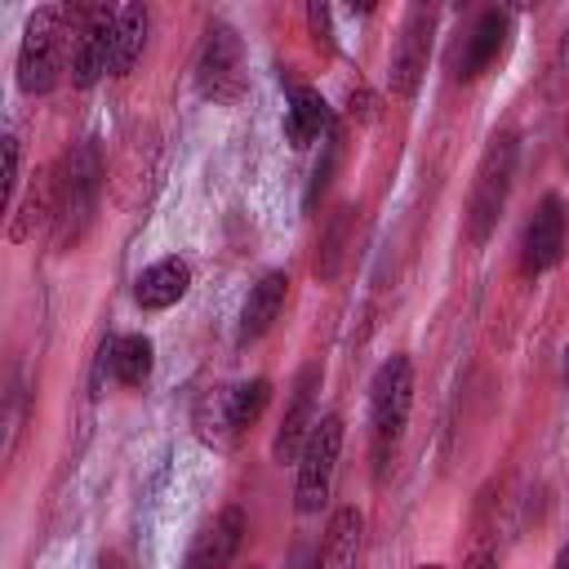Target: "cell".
<instances>
[{"instance_id":"6da1fadb","label":"cell","mask_w":569,"mask_h":569,"mask_svg":"<svg viewBox=\"0 0 569 569\" xmlns=\"http://www.w3.org/2000/svg\"><path fill=\"white\" fill-rule=\"evenodd\" d=\"M98 187H102V151L93 138L76 142L53 178V236H58V249L76 244L89 222H93V209H98Z\"/></svg>"},{"instance_id":"7a4b0ae2","label":"cell","mask_w":569,"mask_h":569,"mask_svg":"<svg viewBox=\"0 0 569 569\" xmlns=\"http://www.w3.org/2000/svg\"><path fill=\"white\" fill-rule=\"evenodd\" d=\"M409 409H413V365L409 356H391L378 365L373 373V387H369V418H373V476L382 480L396 449H400V436H405V422H409Z\"/></svg>"},{"instance_id":"3957f363","label":"cell","mask_w":569,"mask_h":569,"mask_svg":"<svg viewBox=\"0 0 569 569\" xmlns=\"http://www.w3.org/2000/svg\"><path fill=\"white\" fill-rule=\"evenodd\" d=\"M511 173H516V138L502 133L485 147L476 182H471V200H467V240L471 244H485L493 236V227L507 209V196H511Z\"/></svg>"},{"instance_id":"277c9868","label":"cell","mask_w":569,"mask_h":569,"mask_svg":"<svg viewBox=\"0 0 569 569\" xmlns=\"http://www.w3.org/2000/svg\"><path fill=\"white\" fill-rule=\"evenodd\" d=\"M338 453H342V418L338 413H325L311 427V436H307V445L298 453V480H293V507H298V516H316L329 502Z\"/></svg>"},{"instance_id":"5b68a950","label":"cell","mask_w":569,"mask_h":569,"mask_svg":"<svg viewBox=\"0 0 569 569\" xmlns=\"http://www.w3.org/2000/svg\"><path fill=\"white\" fill-rule=\"evenodd\" d=\"M62 18L67 9H36L22 27V44H18V89L22 93H49L58 84L62 71Z\"/></svg>"},{"instance_id":"8992f818","label":"cell","mask_w":569,"mask_h":569,"mask_svg":"<svg viewBox=\"0 0 569 569\" xmlns=\"http://www.w3.org/2000/svg\"><path fill=\"white\" fill-rule=\"evenodd\" d=\"M196 89L209 102H222V107L240 102L244 89H249L244 44L227 22H209V31H204V44H200V58H196Z\"/></svg>"},{"instance_id":"52a82bcc","label":"cell","mask_w":569,"mask_h":569,"mask_svg":"<svg viewBox=\"0 0 569 569\" xmlns=\"http://www.w3.org/2000/svg\"><path fill=\"white\" fill-rule=\"evenodd\" d=\"M116 13L107 4H89L76 13L71 31V84L76 89H93L107 71H111V44H116Z\"/></svg>"},{"instance_id":"ba28073f","label":"cell","mask_w":569,"mask_h":569,"mask_svg":"<svg viewBox=\"0 0 569 569\" xmlns=\"http://www.w3.org/2000/svg\"><path fill=\"white\" fill-rule=\"evenodd\" d=\"M565 240H569V209L560 196H542V204L533 209L520 236V271L525 276L551 271L565 258Z\"/></svg>"},{"instance_id":"9c48e42d","label":"cell","mask_w":569,"mask_h":569,"mask_svg":"<svg viewBox=\"0 0 569 569\" xmlns=\"http://www.w3.org/2000/svg\"><path fill=\"white\" fill-rule=\"evenodd\" d=\"M431 27H436V13L427 4H413L405 13V27L396 36V49H391V67H387V84L391 93L409 98L427 71V53H431Z\"/></svg>"},{"instance_id":"30bf717a","label":"cell","mask_w":569,"mask_h":569,"mask_svg":"<svg viewBox=\"0 0 569 569\" xmlns=\"http://www.w3.org/2000/svg\"><path fill=\"white\" fill-rule=\"evenodd\" d=\"M316 391H320V365H302L298 378H293V391H289V405H284V418L276 427V440H271V458L276 462H298L311 427H316Z\"/></svg>"},{"instance_id":"8fae6325","label":"cell","mask_w":569,"mask_h":569,"mask_svg":"<svg viewBox=\"0 0 569 569\" xmlns=\"http://www.w3.org/2000/svg\"><path fill=\"white\" fill-rule=\"evenodd\" d=\"M244 529H249L244 511H240L236 502L222 507V511L196 533V542H191L182 569H231V560H236V551H240V542H244Z\"/></svg>"},{"instance_id":"7c38bea8","label":"cell","mask_w":569,"mask_h":569,"mask_svg":"<svg viewBox=\"0 0 569 569\" xmlns=\"http://www.w3.org/2000/svg\"><path fill=\"white\" fill-rule=\"evenodd\" d=\"M507 36H511V18H507L502 9H485V13L476 18V27H471V31L462 36V44H458L453 76H458V80H476L480 71H489V67L502 58Z\"/></svg>"},{"instance_id":"4fadbf2b","label":"cell","mask_w":569,"mask_h":569,"mask_svg":"<svg viewBox=\"0 0 569 569\" xmlns=\"http://www.w3.org/2000/svg\"><path fill=\"white\" fill-rule=\"evenodd\" d=\"M187 289H191V267H187L182 258H160V262H151V267L138 271V280H133V302H138L142 311H164V307L182 302Z\"/></svg>"},{"instance_id":"5bb4252c","label":"cell","mask_w":569,"mask_h":569,"mask_svg":"<svg viewBox=\"0 0 569 569\" xmlns=\"http://www.w3.org/2000/svg\"><path fill=\"white\" fill-rule=\"evenodd\" d=\"M284 298H289V276H284V271H267V276L249 289V298H244V307H240V342L262 338V333L276 325V316L284 311Z\"/></svg>"},{"instance_id":"9a60e30c","label":"cell","mask_w":569,"mask_h":569,"mask_svg":"<svg viewBox=\"0 0 569 569\" xmlns=\"http://www.w3.org/2000/svg\"><path fill=\"white\" fill-rule=\"evenodd\" d=\"M360 533H365V516L356 507H338L329 516L320 556L311 560V569H356L360 560Z\"/></svg>"},{"instance_id":"2e32d148","label":"cell","mask_w":569,"mask_h":569,"mask_svg":"<svg viewBox=\"0 0 569 569\" xmlns=\"http://www.w3.org/2000/svg\"><path fill=\"white\" fill-rule=\"evenodd\" d=\"M329 129H333V120H329L325 98L316 89H307V84H293L289 89V107H284V138H289V147L302 151L316 138H325Z\"/></svg>"},{"instance_id":"e0dca14e","label":"cell","mask_w":569,"mask_h":569,"mask_svg":"<svg viewBox=\"0 0 569 569\" xmlns=\"http://www.w3.org/2000/svg\"><path fill=\"white\" fill-rule=\"evenodd\" d=\"M102 365H111L116 382L124 387H142L156 369V347L147 333H124L116 342H102Z\"/></svg>"},{"instance_id":"ac0fdd59","label":"cell","mask_w":569,"mask_h":569,"mask_svg":"<svg viewBox=\"0 0 569 569\" xmlns=\"http://www.w3.org/2000/svg\"><path fill=\"white\" fill-rule=\"evenodd\" d=\"M191 427L196 436L209 445V449H231L236 445V418H231V387H209L200 400H196V413H191Z\"/></svg>"},{"instance_id":"d6986e66","label":"cell","mask_w":569,"mask_h":569,"mask_svg":"<svg viewBox=\"0 0 569 569\" xmlns=\"http://www.w3.org/2000/svg\"><path fill=\"white\" fill-rule=\"evenodd\" d=\"M147 31H151V13L147 4H124L116 13V44H111V71L116 76H129L133 62L142 58L147 49Z\"/></svg>"},{"instance_id":"ffe728a7","label":"cell","mask_w":569,"mask_h":569,"mask_svg":"<svg viewBox=\"0 0 569 569\" xmlns=\"http://www.w3.org/2000/svg\"><path fill=\"white\" fill-rule=\"evenodd\" d=\"M347 236H351V204H342V209L329 218L325 236H320V249H316V276H320V280H333V276H338Z\"/></svg>"},{"instance_id":"44dd1931","label":"cell","mask_w":569,"mask_h":569,"mask_svg":"<svg viewBox=\"0 0 569 569\" xmlns=\"http://www.w3.org/2000/svg\"><path fill=\"white\" fill-rule=\"evenodd\" d=\"M267 405H271V382H267V378L236 382V387H231V418H236V431L253 427Z\"/></svg>"},{"instance_id":"7402d4cb","label":"cell","mask_w":569,"mask_h":569,"mask_svg":"<svg viewBox=\"0 0 569 569\" xmlns=\"http://www.w3.org/2000/svg\"><path fill=\"white\" fill-rule=\"evenodd\" d=\"M333 169H338V129H329L325 133V156L316 160V169H311V187H307V209L325 196V187H329V178H333Z\"/></svg>"},{"instance_id":"603a6c76","label":"cell","mask_w":569,"mask_h":569,"mask_svg":"<svg viewBox=\"0 0 569 569\" xmlns=\"http://www.w3.org/2000/svg\"><path fill=\"white\" fill-rule=\"evenodd\" d=\"M307 31H311L320 53H333V13H329V4H320V0L307 4Z\"/></svg>"},{"instance_id":"cb8c5ba5","label":"cell","mask_w":569,"mask_h":569,"mask_svg":"<svg viewBox=\"0 0 569 569\" xmlns=\"http://www.w3.org/2000/svg\"><path fill=\"white\" fill-rule=\"evenodd\" d=\"M13 191H18V138L4 133V209H13Z\"/></svg>"},{"instance_id":"d4e9b609","label":"cell","mask_w":569,"mask_h":569,"mask_svg":"<svg viewBox=\"0 0 569 569\" xmlns=\"http://www.w3.org/2000/svg\"><path fill=\"white\" fill-rule=\"evenodd\" d=\"M467 569H498V560H493V551H489V547H476V551H471V560H467Z\"/></svg>"},{"instance_id":"484cf974","label":"cell","mask_w":569,"mask_h":569,"mask_svg":"<svg viewBox=\"0 0 569 569\" xmlns=\"http://www.w3.org/2000/svg\"><path fill=\"white\" fill-rule=\"evenodd\" d=\"M351 116L369 120V116H373V98H369V93H360V98H356V89H351Z\"/></svg>"},{"instance_id":"4316f807","label":"cell","mask_w":569,"mask_h":569,"mask_svg":"<svg viewBox=\"0 0 569 569\" xmlns=\"http://www.w3.org/2000/svg\"><path fill=\"white\" fill-rule=\"evenodd\" d=\"M560 71H569V27H565V40H560Z\"/></svg>"},{"instance_id":"83f0119b","label":"cell","mask_w":569,"mask_h":569,"mask_svg":"<svg viewBox=\"0 0 569 569\" xmlns=\"http://www.w3.org/2000/svg\"><path fill=\"white\" fill-rule=\"evenodd\" d=\"M289 569H311V565H307V551H302V547H298V551L289 556Z\"/></svg>"},{"instance_id":"f1b7e54d","label":"cell","mask_w":569,"mask_h":569,"mask_svg":"<svg viewBox=\"0 0 569 569\" xmlns=\"http://www.w3.org/2000/svg\"><path fill=\"white\" fill-rule=\"evenodd\" d=\"M556 569H569V538H565L560 551H556Z\"/></svg>"},{"instance_id":"f546056e","label":"cell","mask_w":569,"mask_h":569,"mask_svg":"<svg viewBox=\"0 0 569 569\" xmlns=\"http://www.w3.org/2000/svg\"><path fill=\"white\" fill-rule=\"evenodd\" d=\"M98 569H124V565H120V556H102Z\"/></svg>"},{"instance_id":"4dcf8cb0","label":"cell","mask_w":569,"mask_h":569,"mask_svg":"<svg viewBox=\"0 0 569 569\" xmlns=\"http://www.w3.org/2000/svg\"><path fill=\"white\" fill-rule=\"evenodd\" d=\"M418 569H445V565H418Z\"/></svg>"},{"instance_id":"1f68e13d","label":"cell","mask_w":569,"mask_h":569,"mask_svg":"<svg viewBox=\"0 0 569 569\" xmlns=\"http://www.w3.org/2000/svg\"><path fill=\"white\" fill-rule=\"evenodd\" d=\"M565 373H569V351H565Z\"/></svg>"}]
</instances>
